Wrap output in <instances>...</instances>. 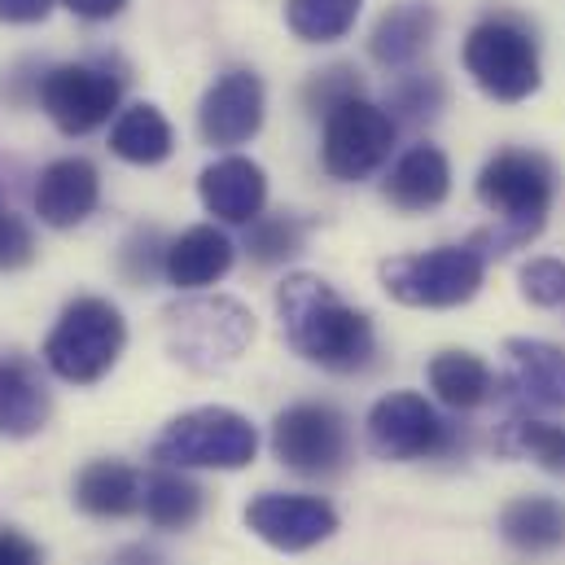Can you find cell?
<instances>
[{"label":"cell","mask_w":565,"mask_h":565,"mask_svg":"<svg viewBox=\"0 0 565 565\" xmlns=\"http://www.w3.org/2000/svg\"><path fill=\"white\" fill-rule=\"evenodd\" d=\"M281 333L294 355L329 373H360L377 355V333L364 311H355L324 277L294 273L277 289Z\"/></svg>","instance_id":"cell-1"},{"label":"cell","mask_w":565,"mask_h":565,"mask_svg":"<svg viewBox=\"0 0 565 565\" xmlns=\"http://www.w3.org/2000/svg\"><path fill=\"white\" fill-rule=\"evenodd\" d=\"M553 198H557V171L544 153H535V149L495 153L478 171V202L487 211H495L500 228L478 233L473 246L482 255H509V250L526 246L531 237H540V228L553 211Z\"/></svg>","instance_id":"cell-2"},{"label":"cell","mask_w":565,"mask_h":565,"mask_svg":"<svg viewBox=\"0 0 565 565\" xmlns=\"http://www.w3.org/2000/svg\"><path fill=\"white\" fill-rule=\"evenodd\" d=\"M124 347H128L124 311L110 298L84 294V298L66 302L57 324L49 329L44 364H49L53 377H62L71 386H93L119 364Z\"/></svg>","instance_id":"cell-3"},{"label":"cell","mask_w":565,"mask_h":565,"mask_svg":"<svg viewBox=\"0 0 565 565\" xmlns=\"http://www.w3.org/2000/svg\"><path fill=\"white\" fill-rule=\"evenodd\" d=\"M162 333H167V351L184 369L220 373V369L237 364L246 355V347L255 342V316L237 298L202 294V298H184V302L167 307Z\"/></svg>","instance_id":"cell-4"},{"label":"cell","mask_w":565,"mask_h":565,"mask_svg":"<svg viewBox=\"0 0 565 565\" xmlns=\"http://www.w3.org/2000/svg\"><path fill=\"white\" fill-rule=\"evenodd\" d=\"M465 71L469 79L504 102V106H518L526 102L531 93H540L544 84V66H540V40L535 31L513 18V13H495V18H482L469 35H465Z\"/></svg>","instance_id":"cell-5"},{"label":"cell","mask_w":565,"mask_h":565,"mask_svg":"<svg viewBox=\"0 0 565 565\" xmlns=\"http://www.w3.org/2000/svg\"><path fill=\"white\" fill-rule=\"evenodd\" d=\"M259 456V429L233 408H193L162 425L153 460L167 469H246Z\"/></svg>","instance_id":"cell-6"},{"label":"cell","mask_w":565,"mask_h":565,"mask_svg":"<svg viewBox=\"0 0 565 565\" xmlns=\"http://www.w3.org/2000/svg\"><path fill=\"white\" fill-rule=\"evenodd\" d=\"M487 281V255L469 246H434L422 255H399L382 264V285L404 307H460Z\"/></svg>","instance_id":"cell-7"},{"label":"cell","mask_w":565,"mask_h":565,"mask_svg":"<svg viewBox=\"0 0 565 565\" xmlns=\"http://www.w3.org/2000/svg\"><path fill=\"white\" fill-rule=\"evenodd\" d=\"M395 145V119L386 106H373L369 97H355L338 110L324 115V137H320V162L333 180L355 184L369 180Z\"/></svg>","instance_id":"cell-8"},{"label":"cell","mask_w":565,"mask_h":565,"mask_svg":"<svg viewBox=\"0 0 565 565\" xmlns=\"http://www.w3.org/2000/svg\"><path fill=\"white\" fill-rule=\"evenodd\" d=\"M119 97H124V84L106 66H88V62L53 66L49 75H40V88H35L40 110L66 137H88L102 124H110V115H119Z\"/></svg>","instance_id":"cell-9"},{"label":"cell","mask_w":565,"mask_h":565,"mask_svg":"<svg viewBox=\"0 0 565 565\" xmlns=\"http://www.w3.org/2000/svg\"><path fill=\"white\" fill-rule=\"evenodd\" d=\"M351 447V429L347 417L333 404H289L281 417L273 422V451L285 469L320 478V473H338Z\"/></svg>","instance_id":"cell-10"},{"label":"cell","mask_w":565,"mask_h":565,"mask_svg":"<svg viewBox=\"0 0 565 565\" xmlns=\"http://www.w3.org/2000/svg\"><path fill=\"white\" fill-rule=\"evenodd\" d=\"M369 447L382 460H422L447 447V422L434 413V404L417 391H391L369 408Z\"/></svg>","instance_id":"cell-11"},{"label":"cell","mask_w":565,"mask_h":565,"mask_svg":"<svg viewBox=\"0 0 565 565\" xmlns=\"http://www.w3.org/2000/svg\"><path fill=\"white\" fill-rule=\"evenodd\" d=\"M268 115V93L255 71H224L198 106V132L215 149H237L255 141Z\"/></svg>","instance_id":"cell-12"},{"label":"cell","mask_w":565,"mask_h":565,"mask_svg":"<svg viewBox=\"0 0 565 565\" xmlns=\"http://www.w3.org/2000/svg\"><path fill=\"white\" fill-rule=\"evenodd\" d=\"M246 526L277 553H307L338 531V509L320 495L264 491L246 504Z\"/></svg>","instance_id":"cell-13"},{"label":"cell","mask_w":565,"mask_h":565,"mask_svg":"<svg viewBox=\"0 0 565 565\" xmlns=\"http://www.w3.org/2000/svg\"><path fill=\"white\" fill-rule=\"evenodd\" d=\"M198 198L224 224H255L268 206V171L255 158H242V153L215 158L198 175Z\"/></svg>","instance_id":"cell-14"},{"label":"cell","mask_w":565,"mask_h":565,"mask_svg":"<svg viewBox=\"0 0 565 565\" xmlns=\"http://www.w3.org/2000/svg\"><path fill=\"white\" fill-rule=\"evenodd\" d=\"M102 202V175L88 158H57L35 180V215L49 228H79Z\"/></svg>","instance_id":"cell-15"},{"label":"cell","mask_w":565,"mask_h":565,"mask_svg":"<svg viewBox=\"0 0 565 565\" xmlns=\"http://www.w3.org/2000/svg\"><path fill=\"white\" fill-rule=\"evenodd\" d=\"M233 259H237V246L228 242V233H220L215 224H193L175 242H167L162 277H167V285L193 294V289L224 281L233 273Z\"/></svg>","instance_id":"cell-16"},{"label":"cell","mask_w":565,"mask_h":565,"mask_svg":"<svg viewBox=\"0 0 565 565\" xmlns=\"http://www.w3.org/2000/svg\"><path fill=\"white\" fill-rule=\"evenodd\" d=\"M509 391L535 408H565V347L544 338H509Z\"/></svg>","instance_id":"cell-17"},{"label":"cell","mask_w":565,"mask_h":565,"mask_svg":"<svg viewBox=\"0 0 565 565\" xmlns=\"http://www.w3.org/2000/svg\"><path fill=\"white\" fill-rule=\"evenodd\" d=\"M434 31H438V9L429 0H399L377 18V26L369 35V53H373V62H382L391 71L413 66L429 49Z\"/></svg>","instance_id":"cell-18"},{"label":"cell","mask_w":565,"mask_h":565,"mask_svg":"<svg viewBox=\"0 0 565 565\" xmlns=\"http://www.w3.org/2000/svg\"><path fill=\"white\" fill-rule=\"evenodd\" d=\"M451 193V162L438 145H413L386 175V198L399 211H434Z\"/></svg>","instance_id":"cell-19"},{"label":"cell","mask_w":565,"mask_h":565,"mask_svg":"<svg viewBox=\"0 0 565 565\" xmlns=\"http://www.w3.org/2000/svg\"><path fill=\"white\" fill-rule=\"evenodd\" d=\"M75 504L88 518H128L141 509V473L124 460H88L75 478Z\"/></svg>","instance_id":"cell-20"},{"label":"cell","mask_w":565,"mask_h":565,"mask_svg":"<svg viewBox=\"0 0 565 565\" xmlns=\"http://www.w3.org/2000/svg\"><path fill=\"white\" fill-rule=\"evenodd\" d=\"M53 399L26 360H0V434L31 438L49 425Z\"/></svg>","instance_id":"cell-21"},{"label":"cell","mask_w":565,"mask_h":565,"mask_svg":"<svg viewBox=\"0 0 565 565\" xmlns=\"http://www.w3.org/2000/svg\"><path fill=\"white\" fill-rule=\"evenodd\" d=\"M206 491L184 469H153L141 482V513L158 531H189L202 518Z\"/></svg>","instance_id":"cell-22"},{"label":"cell","mask_w":565,"mask_h":565,"mask_svg":"<svg viewBox=\"0 0 565 565\" xmlns=\"http://www.w3.org/2000/svg\"><path fill=\"white\" fill-rule=\"evenodd\" d=\"M425 377H429V391L447 408H456V413H473V408H482L495 395V377H491L487 360L473 355V351H443V355H434Z\"/></svg>","instance_id":"cell-23"},{"label":"cell","mask_w":565,"mask_h":565,"mask_svg":"<svg viewBox=\"0 0 565 565\" xmlns=\"http://www.w3.org/2000/svg\"><path fill=\"white\" fill-rule=\"evenodd\" d=\"M500 535L518 553H553L565 544V504L553 495H522L504 504Z\"/></svg>","instance_id":"cell-24"},{"label":"cell","mask_w":565,"mask_h":565,"mask_svg":"<svg viewBox=\"0 0 565 565\" xmlns=\"http://www.w3.org/2000/svg\"><path fill=\"white\" fill-rule=\"evenodd\" d=\"M110 149L132 167H158V162L171 158L175 132H171V124H167V115L158 106L137 102V106L119 110V119L110 128Z\"/></svg>","instance_id":"cell-25"},{"label":"cell","mask_w":565,"mask_h":565,"mask_svg":"<svg viewBox=\"0 0 565 565\" xmlns=\"http://www.w3.org/2000/svg\"><path fill=\"white\" fill-rule=\"evenodd\" d=\"M360 9L364 0H285V26L302 44H333L355 26Z\"/></svg>","instance_id":"cell-26"},{"label":"cell","mask_w":565,"mask_h":565,"mask_svg":"<svg viewBox=\"0 0 565 565\" xmlns=\"http://www.w3.org/2000/svg\"><path fill=\"white\" fill-rule=\"evenodd\" d=\"M302 246H307V224L298 215H259L246 233V255L264 268L294 259Z\"/></svg>","instance_id":"cell-27"},{"label":"cell","mask_w":565,"mask_h":565,"mask_svg":"<svg viewBox=\"0 0 565 565\" xmlns=\"http://www.w3.org/2000/svg\"><path fill=\"white\" fill-rule=\"evenodd\" d=\"M500 451L509 456H531L548 473H565V425L548 422H513L504 425Z\"/></svg>","instance_id":"cell-28"},{"label":"cell","mask_w":565,"mask_h":565,"mask_svg":"<svg viewBox=\"0 0 565 565\" xmlns=\"http://www.w3.org/2000/svg\"><path fill=\"white\" fill-rule=\"evenodd\" d=\"M364 97V84H360V71L355 66H329V71H316L307 84H302V106L311 115H329L347 102Z\"/></svg>","instance_id":"cell-29"},{"label":"cell","mask_w":565,"mask_h":565,"mask_svg":"<svg viewBox=\"0 0 565 565\" xmlns=\"http://www.w3.org/2000/svg\"><path fill=\"white\" fill-rule=\"evenodd\" d=\"M391 110L404 119H434L443 110V84L434 75H422V71L399 75V84L391 88Z\"/></svg>","instance_id":"cell-30"},{"label":"cell","mask_w":565,"mask_h":565,"mask_svg":"<svg viewBox=\"0 0 565 565\" xmlns=\"http://www.w3.org/2000/svg\"><path fill=\"white\" fill-rule=\"evenodd\" d=\"M162 264H167V242L158 237V228H137L119 250V268L132 285L162 277Z\"/></svg>","instance_id":"cell-31"},{"label":"cell","mask_w":565,"mask_h":565,"mask_svg":"<svg viewBox=\"0 0 565 565\" xmlns=\"http://www.w3.org/2000/svg\"><path fill=\"white\" fill-rule=\"evenodd\" d=\"M522 298L535 307H565V264L562 259H531L522 268Z\"/></svg>","instance_id":"cell-32"},{"label":"cell","mask_w":565,"mask_h":565,"mask_svg":"<svg viewBox=\"0 0 565 565\" xmlns=\"http://www.w3.org/2000/svg\"><path fill=\"white\" fill-rule=\"evenodd\" d=\"M31 259H35V237H31L26 220L13 215V211L0 202V273L26 268Z\"/></svg>","instance_id":"cell-33"},{"label":"cell","mask_w":565,"mask_h":565,"mask_svg":"<svg viewBox=\"0 0 565 565\" xmlns=\"http://www.w3.org/2000/svg\"><path fill=\"white\" fill-rule=\"evenodd\" d=\"M0 565H44V557L22 531L0 526Z\"/></svg>","instance_id":"cell-34"},{"label":"cell","mask_w":565,"mask_h":565,"mask_svg":"<svg viewBox=\"0 0 565 565\" xmlns=\"http://www.w3.org/2000/svg\"><path fill=\"white\" fill-rule=\"evenodd\" d=\"M57 0H0V22L9 26H31V22H44L53 13Z\"/></svg>","instance_id":"cell-35"},{"label":"cell","mask_w":565,"mask_h":565,"mask_svg":"<svg viewBox=\"0 0 565 565\" xmlns=\"http://www.w3.org/2000/svg\"><path fill=\"white\" fill-rule=\"evenodd\" d=\"M57 4H66L84 22H110V18H119L128 9V0H57Z\"/></svg>","instance_id":"cell-36"},{"label":"cell","mask_w":565,"mask_h":565,"mask_svg":"<svg viewBox=\"0 0 565 565\" xmlns=\"http://www.w3.org/2000/svg\"><path fill=\"white\" fill-rule=\"evenodd\" d=\"M110 565H167L153 548H145V544H132V548H124V553H115V562Z\"/></svg>","instance_id":"cell-37"}]
</instances>
